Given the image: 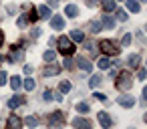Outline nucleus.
I'll list each match as a JSON object with an SVG mask.
<instances>
[{
  "label": "nucleus",
  "mask_w": 147,
  "mask_h": 129,
  "mask_svg": "<svg viewBox=\"0 0 147 129\" xmlns=\"http://www.w3.org/2000/svg\"><path fill=\"white\" fill-rule=\"evenodd\" d=\"M6 79H8V75H6L4 71H0V85H4V83H6Z\"/></svg>",
  "instance_id": "c756f323"
},
{
  "label": "nucleus",
  "mask_w": 147,
  "mask_h": 129,
  "mask_svg": "<svg viewBox=\"0 0 147 129\" xmlns=\"http://www.w3.org/2000/svg\"><path fill=\"white\" fill-rule=\"evenodd\" d=\"M87 28H89L91 32H101V20H93V22H89Z\"/></svg>",
  "instance_id": "4468645a"
},
{
  "label": "nucleus",
  "mask_w": 147,
  "mask_h": 129,
  "mask_svg": "<svg viewBox=\"0 0 147 129\" xmlns=\"http://www.w3.org/2000/svg\"><path fill=\"white\" fill-rule=\"evenodd\" d=\"M59 51H61L63 55H67V57H71V55L75 53V45L69 41V36H61V38H59Z\"/></svg>",
  "instance_id": "f257e3e1"
},
{
  "label": "nucleus",
  "mask_w": 147,
  "mask_h": 129,
  "mask_svg": "<svg viewBox=\"0 0 147 129\" xmlns=\"http://www.w3.org/2000/svg\"><path fill=\"white\" fill-rule=\"evenodd\" d=\"M18 105H22V97L14 95L12 99H8V107H10V109H14V107H18Z\"/></svg>",
  "instance_id": "dca6fc26"
},
{
  "label": "nucleus",
  "mask_w": 147,
  "mask_h": 129,
  "mask_svg": "<svg viewBox=\"0 0 147 129\" xmlns=\"http://www.w3.org/2000/svg\"><path fill=\"white\" fill-rule=\"evenodd\" d=\"M59 71H61L59 67H47V69H45V75H47V77H51V75H57Z\"/></svg>",
  "instance_id": "393cba45"
},
{
  "label": "nucleus",
  "mask_w": 147,
  "mask_h": 129,
  "mask_svg": "<svg viewBox=\"0 0 147 129\" xmlns=\"http://www.w3.org/2000/svg\"><path fill=\"white\" fill-rule=\"evenodd\" d=\"M145 75H147V73H145V69H141V71L137 73V77H139V79H145Z\"/></svg>",
  "instance_id": "c9c22d12"
},
{
  "label": "nucleus",
  "mask_w": 147,
  "mask_h": 129,
  "mask_svg": "<svg viewBox=\"0 0 147 129\" xmlns=\"http://www.w3.org/2000/svg\"><path fill=\"white\" fill-rule=\"evenodd\" d=\"M63 65H65V67H67V69H71V67H73V61H71V57H67V59H65V63H63Z\"/></svg>",
  "instance_id": "72a5a7b5"
},
{
  "label": "nucleus",
  "mask_w": 147,
  "mask_h": 129,
  "mask_svg": "<svg viewBox=\"0 0 147 129\" xmlns=\"http://www.w3.org/2000/svg\"><path fill=\"white\" fill-rule=\"evenodd\" d=\"M127 8L131 12H139V2L137 0H127Z\"/></svg>",
  "instance_id": "f3484780"
},
{
  "label": "nucleus",
  "mask_w": 147,
  "mask_h": 129,
  "mask_svg": "<svg viewBox=\"0 0 147 129\" xmlns=\"http://www.w3.org/2000/svg\"><path fill=\"white\" fill-rule=\"evenodd\" d=\"M77 65H79L85 73H91V71H93V65H91L87 59H83V57H81V59H77Z\"/></svg>",
  "instance_id": "1a4fd4ad"
},
{
  "label": "nucleus",
  "mask_w": 147,
  "mask_h": 129,
  "mask_svg": "<svg viewBox=\"0 0 147 129\" xmlns=\"http://www.w3.org/2000/svg\"><path fill=\"white\" fill-rule=\"evenodd\" d=\"M24 73H26V75H30V73H32V67H30V65H26V67H24Z\"/></svg>",
  "instance_id": "4c0bfd02"
},
{
  "label": "nucleus",
  "mask_w": 147,
  "mask_h": 129,
  "mask_svg": "<svg viewBox=\"0 0 147 129\" xmlns=\"http://www.w3.org/2000/svg\"><path fill=\"white\" fill-rule=\"evenodd\" d=\"M109 65H111V63H109V59H99V63H97V67H99V69H103V71H105V69H109Z\"/></svg>",
  "instance_id": "b1692460"
},
{
  "label": "nucleus",
  "mask_w": 147,
  "mask_h": 129,
  "mask_svg": "<svg viewBox=\"0 0 147 129\" xmlns=\"http://www.w3.org/2000/svg\"><path fill=\"white\" fill-rule=\"evenodd\" d=\"M20 85H22V81H20V77H12L10 79V87L16 91V89H20Z\"/></svg>",
  "instance_id": "412c9836"
},
{
  "label": "nucleus",
  "mask_w": 147,
  "mask_h": 129,
  "mask_svg": "<svg viewBox=\"0 0 147 129\" xmlns=\"http://www.w3.org/2000/svg\"><path fill=\"white\" fill-rule=\"evenodd\" d=\"M143 119H145V123H147V113H145V115H143Z\"/></svg>",
  "instance_id": "a19ab883"
},
{
  "label": "nucleus",
  "mask_w": 147,
  "mask_h": 129,
  "mask_svg": "<svg viewBox=\"0 0 147 129\" xmlns=\"http://www.w3.org/2000/svg\"><path fill=\"white\" fill-rule=\"evenodd\" d=\"M117 103L121 105V107H133L135 105V97H131V95H123V97H117Z\"/></svg>",
  "instance_id": "423d86ee"
},
{
  "label": "nucleus",
  "mask_w": 147,
  "mask_h": 129,
  "mask_svg": "<svg viewBox=\"0 0 147 129\" xmlns=\"http://www.w3.org/2000/svg\"><path fill=\"white\" fill-rule=\"evenodd\" d=\"M89 85H91L93 89H97V87L101 85V77H99V75H93V77H91V81H89Z\"/></svg>",
  "instance_id": "aec40b11"
},
{
  "label": "nucleus",
  "mask_w": 147,
  "mask_h": 129,
  "mask_svg": "<svg viewBox=\"0 0 147 129\" xmlns=\"http://www.w3.org/2000/svg\"><path fill=\"white\" fill-rule=\"evenodd\" d=\"M139 61H141V57H139V55H131V57H129V67H131V69H135V67L139 65Z\"/></svg>",
  "instance_id": "a211bd4d"
},
{
  "label": "nucleus",
  "mask_w": 147,
  "mask_h": 129,
  "mask_svg": "<svg viewBox=\"0 0 147 129\" xmlns=\"http://www.w3.org/2000/svg\"><path fill=\"white\" fill-rule=\"evenodd\" d=\"M59 89H61V93H69V91H71V83H69V81H63V83L59 85Z\"/></svg>",
  "instance_id": "a878e982"
},
{
  "label": "nucleus",
  "mask_w": 147,
  "mask_h": 129,
  "mask_svg": "<svg viewBox=\"0 0 147 129\" xmlns=\"http://www.w3.org/2000/svg\"><path fill=\"white\" fill-rule=\"evenodd\" d=\"M22 85H24V89H26V91H32L36 83H34V79H24V83H22Z\"/></svg>",
  "instance_id": "5701e85b"
},
{
  "label": "nucleus",
  "mask_w": 147,
  "mask_h": 129,
  "mask_svg": "<svg viewBox=\"0 0 147 129\" xmlns=\"http://www.w3.org/2000/svg\"><path fill=\"white\" fill-rule=\"evenodd\" d=\"M117 8V2L115 0H103V10L105 12H111V10H115Z\"/></svg>",
  "instance_id": "f8f14e48"
},
{
  "label": "nucleus",
  "mask_w": 147,
  "mask_h": 129,
  "mask_svg": "<svg viewBox=\"0 0 147 129\" xmlns=\"http://www.w3.org/2000/svg\"><path fill=\"white\" fill-rule=\"evenodd\" d=\"M42 57H45V61H47V63H51V61H55V57H57V55H55L53 51H47Z\"/></svg>",
  "instance_id": "bb28decb"
},
{
  "label": "nucleus",
  "mask_w": 147,
  "mask_h": 129,
  "mask_svg": "<svg viewBox=\"0 0 147 129\" xmlns=\"http://www.w3.org/2000/svg\"><path fill=\"white\" fill-rule=\"evenodd\" d=\"M131 85H133V77H131L129 73H121V75H119V81L115 83V87L121 89V91H127Z\"/></svg>",
  "instance_id": "f03ea898"
},
{
  "label": "nucleus",
  "mask_w": 147,
  "mask_h": 129,
  "mask_svg": "<svg viewBox=\"0 0 147 129\" xmlns=\"http://www.w3.org/2000/svg\"><path fill=\"white\" fill-rule=\"evenodd\" d=\"M121 43H123V45H125V47H127V45H129V43H131V34H129V32H127V34H125V36H123V41H121Z\"/></svg>",
  "instance_id": "2f4dec72"
},
{
  "label": "nucleus",
  "mask_w": 147,
  "mask_h": 129,
  "mask_svg": "<svg viewBox=\"0 0 147 129\" xmlns=\"http://www.w3.org/2000/svg\"><path fill=\"white\" fill-rule=\"evenodd\" d=\"M77 111H79V113H87V111H89V105H87V103H79V105H77Z\"/></svg>",
  "instance_id": "cd10ccee"
},
{
  "label": "nucleus",
  "mask_w": 147,
  "mask_h": 129,
  "mask_svg": "<svg viewBox=\"0 0 147 129\" xmlns=\"http://www.w3.org/2000/svg\"><path fill=\"white\" fill-rule=\"evenodd\" d=\"M117 18H119L121 22H125V20H127V12H125V10H117Z\"/></svg>",
  "instance_id": "c85d7f7f"
},
{
  "label": "nucleus",
  "mask_w": 147,
  "mask_h": 129,
  "mask_svg": "<svg viewBox=\"0 0 147 129\" xmlns=\"http://www.w3.org/2000/svg\"><path fill=\"white\" fill-rule=\"evenodd\" d=\"M24 123H26V125H28V127H32V129H34V127H36V125H38V119H36V117H32V115H30V117H26V119H24Z\"/></svg>",
  "instance_id": "4be33fe9"
},
{
  "label": "nucleus",
  "mask_w": 147,
  "mask_h": 129,
  "mask_svg": "<svg viewBox=\"0 0 147 129\" xmlns=\"http://www.w3.org/2000/svg\"><path fill=\"white\" fill-rule=\"evenodd\" d=\"M53 97H55V95H53V93H51V91H47V93H45V99H47V101H51V99H53Z\"/></svg>",
  "instance_id": "e433bc0d"
},
{
  "label": "nucleus",
  "mask_w": 147,
  "mask_h": 129,
  "mask_svg": "<svg viewBox=\"0 0 147 129\" xmlns=\"http://www.w3.org/2000/svg\"><path fill=\"white\" fill-rule=\"evenodd\" d=\"M65 14H67V16H69V18H75V16H77V14H79V8H77V6H75V4H69V6H67V8H65Z\"/></svg>",
  "instance_id": "9d476101"
},
{
  "label": "nucleus",
  "mask_w": 147,
  "mask_h": 129,
  "mask_svg": "<svg viewBox=\"0 0 147 129\" xmlns=\"http://www.w3.org/2000/svg\"><path fill=\"white\" fill-rule=\"evenodd\" d=\"M51 127H63V123H65V119H63V113L61 111H55L53 115H51Z\"/></svg>",
  "instance_id": "20e7f679"
},
{
  "label": "nucleus",
  "mask_w": 147,
  "mask_h": 129,
  "mask_svg": "<svg viewBox=\"0 0 147 129\" xmlns=\"http://www.w3.org/2000/svg\"><path fill=\"white\" fill-rule=\"evenodd\" d=\"M145 28H147V24H145Z\"/></svg>",
  "instance_id": "79ce46f5"
},
{
  "label": "nucleus",
  "mask_w": 147,
  "mask_h": 129,
  "mask_svg": "<svg viewBox=\"0 0 147 129\" xmlns=\"http://www.w3.org/2000/svg\"><path fill=\"white\" fill-rule=\"evenodd\" d=\"M38 14H40V18H49V16H51L49 6H38Z\"/></svg>",
  "instance_id": "6ab92c4d"
},
{
  "label": "nucleus",
  "mask_w": 147,
  "mask_h": 129,
  "mask_svg": "<svg viewBox=\"0 0 147 129\" xmlns=\"http://www.w3.org/2000/svg\"><path fill=\"white\" fill-rule=\"evenodd\" d=\"M2 43H4V32H0V47H2Z\"/></svg>",
  "instance_id": "58836bf2"
},
{
  "label": "nucleus",
  "mask_w": 147,
  "mask_h": 129,
  "mask_svg": "<svg viewBox=\"0 0 147 129\" xmlns=\"http://www.w3.org/2000/svg\"><path fill=\"white\" fill-rule=\"evenodd\" d=\"M71 38H73L75 43H85V34H83L81 30H73V32H71Z\"/></svg>",
  "instance_id": "2eb2a0df"
},
{
  "label": "nucleus",
  "mask_w": 147,
  "mask_h": 129,
  "mask_svg": "<svg viewBox=\"0 0 147 129\" xmlns=\"http://www.w3.org/2000/svg\"><path fill=\"white\" fill-rule=\"evenodd\" d=\"M85 47H87V51H91V53H93V51H95V45H93V43H89V41H87V43H85Z\"/></svg>",
  "instance_id": "f704fd0d"
},
{
  "label": "nucleus",
  "mask_w": 147,
  "mask_h": 129,
  "mask_svg": "<svg viewBox=\"0 0 147 129\" xmlns=\"http://www.w3.org/2000/svg\"><path fill=\"white\" fill-rule=\"evenodd\" d=\"M99 123H101V127H103V129H109V127L113 125V121H111L109 113H105V111H101V113H99Z\"/></svg>",
  "instance_id": "0eeeda50"
},
{
  "label": "nucleus",
  "mask_w": 147,
  "mask_h": 129,
  "mask_svg": "<svg viewBox=\"0 0 147 129\" xmlns=\"http://www.w3.org/2000/svg\"><path fill=\"white\" fill-rule=\"evenodd\" d=\"M101 26H105V28H113V26H115V20H113L111 16H101Z\"/></svg>",
  "instance_id": "ddd939ff"
},
{
  "label": "nucleus",
  "mask_w": 147,
  "mask_h": 129,
  "mask_svg": "<svg viewBox=\"0 0 147 129\" xmlns=\"http://www.w3.org/2000/svg\"><path fill=\"white\" fill-rule=\"evenodd\" d=\"M101 51L105 55H119V47L113 41H101Z\"/></svg>",
  "instance_id": "7ed1b4c3"
},
{
  "label": "nucleus",
  "mask_w": 147,
  "mask_h": 129,
  "mask_svg": "<svg viewBox=\"0 0 147 129\" xmlns=\"http://www.w3.org/2000/svg\"><path fill=\"white\" fill-rule=\"evenodd\" d=\"M22 127V121L18 115H10L8 121H6V129H20Z\"/></svg>",
  "instance_id": "39448f33"
},
{
  "label": "nucleus",
  "mask_w": 147,
  "mask_h": 129,
  "mask_svg": "<svg viewBox=\"0 0 147 129\" xmlns=\"http://www.w3.org/2000/svg\"><path fill=\"white\" fill-rule=\"evenodd\" d=\"M95 99H99V101H107V95H103V93H95Z\"/></svg>",
  "instance_id": "473e14b6"
},
{
  "label": "nucleus",
  "mask_w": 147,
  "mask_h": 129,
  "mask_svg": "<svg viewBox=\"0 0 147 129\" xmlns=\"http://www.w3.org/2000/svg\"><path fill=\"white\" fill-rule=\"evenodd\" d=\"M26 22H28V20H26L24 16H20V18L16 20V24H18V26H26Z\"/></svg>",
  "instance_id": "7c9ffc66"
},
{
  "label": "nucleus",
  "mask_w": 147,
  "mask_h": 129,
  "mask_svg": "<svg viewBox=\"0 0 147 129\" xmlns=\"http://www.w3.org/2000/svg\"><path fill=\"white\" fill-rule=\"evenodd\" d=\"M73 125H75V127H83V129H89V127H91V125H89V121H87V119H83V117L73 119Z\"/></svg>",
  "instance_id": "9b49d317"
},
{
  "label": "nucleus",
  "mask_w": 147,
  "mask_h": 129,
  "mask_svg": "<svg viewBox=\"0 0 147 129\" xmlns=\"http://www.w3.org/2000/svg\"><path fill=\"white\" fill-rule=\"evenodd\" d=\"M51 26H53L55 30H63V28H65V18H63V16H53Z\"/></svg>",
  "instance_id": "6e6552de"
},
{
  "label": "nucleus",
  "mask_w": 147,
  "mask_h": 129,
  "mask_svg": "<svg viewBox=\"0 0 147 129\" xmlns=\"http://www.w3.org/2000/svg\"><path fill=\"white\" fill-rule=\"evenodd\" d=\"M143 97H145V101H147V87H143Z\"/></svg>",
  "instance_id": "ea45409f"
}]
</instances>
